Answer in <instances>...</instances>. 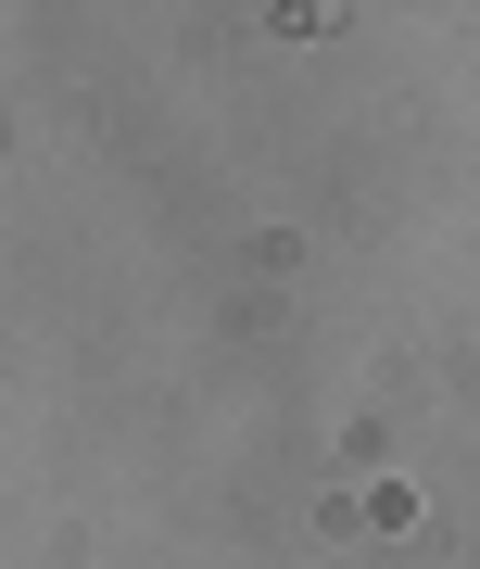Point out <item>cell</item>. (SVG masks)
<instances>
[]
</instances>
